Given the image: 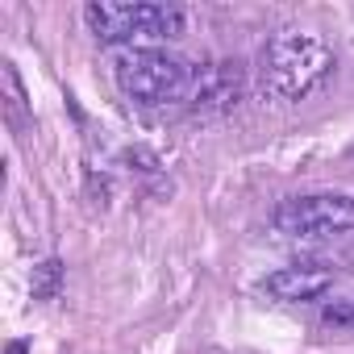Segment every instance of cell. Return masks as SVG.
<instances>
[{"label": "cell", "instance_id": "cell-1", "mask_svg": "<svg viewBox=\"0 0 354 354\" xmlns=\"http://www.w3.org/2000/svg\"><path fill=\"white\" fill-rule=\"evenodd\" d=\"M333 46L308 30L275 34L259 55V80L279 100H304L333 75Z\"/></svg>", "mask_w": 354, "mask_h": 354}, {"label": "cell", "instance_id": "cell-2", "mask_svg": "<svg viewBox=\"0 0 354 354\" xmlns=\"http://www.w3.org/2000/svg\"><path fill=\"white\" fill-rule=\"evenodd\" d=\"M113 75H117V88L129 100H138V104H171V100H188L196 71L184 59L167 55V50L138 46V50L117 55Z\"/></svg>", "mask_w": 354, "mask_h": 354}, {"label": "cell", "instance_id": "cell-3", "mask_svg": "<svg viewBox=\"0 0 354 354\" xmlns=\"http://www.w3.org/2000/svg\"><path fill=\"white\" fill-rule=\"evenodd\" d=\"M88 26L100 42H133V38H175L184 30L180 9L171 5H113V0H96L88 5Z\"/></svg>", "mask_w": 354, "mask_h": 354}, {"label": "cell", "instance_id": "cell-4", "mask_svg": "<svg viewBox=\"0 0 354 354\" xmlns=\"http://www.w3.org/2000/svg\"><path fill=\"white\" fill-rule=\"evenodd\" d=\"M271 225L283 238H329L354 230V196L342 192H313V196H288L275 205Z\"/></svg>", "mask_w": 354, "mask_h": 354}, {"label": "cell", "instance_id": "cell-5", "mask_svg": "<svg viewBox=\"0 0 354 354\" xmlns=\"http://www.w3.org/2000/svg\"><path fill=\"white\" fill-rule=\"evenodd\" d=\"M242 92H246V71L242 63H209L192 75V92H188V109L196 117H221V113H234L242 104Z\"/></svg>", "mask_w": 354, "mask_h": 354}, {"label": "cell", "instance_id": "cell-6", "mask_svg": "<svg viewBox=\"0 0 354 354\" xmlns=\"http://www.w3.org/2000/svg\"><path fill=\"white\" fill-rule=\"evenodd\" d=\"M329 288H333V271L321 267V263H292V267H279L263 279V292L275 296V300H288V304L317 300Z\"/></svg>", "mask_w": 354, "mask_h": 354}, {"label": "cell", "instance_id": "cell-7", "mask_svg": "<svg viewBox=\"0 0 354 354\" xmlns=\"http://www.w3.org/2000/svg\"><path fill=\"white\" fill-rule=\"evenodd\" d=\"M59 279H63L59 259H46L42 267H34V300H50L59 292Z\"/></svg>", "mask_w": 354, "mask_h": 354}, {"label": "cell", "instance_id": "cell-8", "mask_svg": "<svg viewBox=\"0 0 354 354\" xmlns=\"http://www.w3.org/2000/svg\"><path fill=\"white\" fill-rule=\"evenodd\" d=\"M9 354H26V342H13V346H9Z\"/></svg>", "mask_w": 354, "mask_h": 354}]
</instances>
